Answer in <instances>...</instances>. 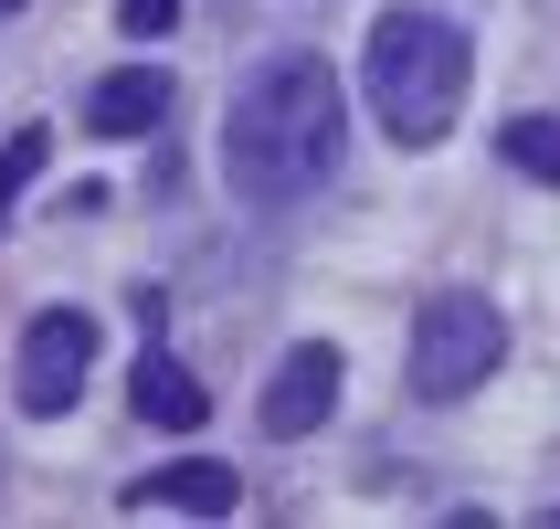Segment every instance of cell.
I'll return each instance as SVG.
<instances>
[{
	"label": "cell",
	"mask_w": 560,
	"mask_h": 529,
	"mask_svg": "<svg viewBox=\"0 0 560 529\" xmlns=\"http://www.w3.org/2000/svg\"><path fill=\"white\" fill-rule=\"evenodd\" d=\"M339 149H349V106H339V74L328 54H265L233 85V117H222V170L254 212H296L339 181Z\"/></svg>",
	"instance_id": "cell-1"
},
{
	"label": "cell",
	"mask_w": 560,
	"mask_h": 529,
	"mask_svg": "<svg viewBox=\"0 0 560 529\" xmlns=\"http://www.w3.org/2000/svg\"><path fill=\"white\" fill-rule=\"evenodd\" d=\"M371 117L402 138V149H434L444 127H455V106H466V74H476V43L444 11H381L371 22Z\"/></svg>",
	"instance_id": "cell-2"
},
{
	"label": "cell",
	"mask_w": 560,
	"mask_h": 529,
	"mask_svg": "<svg viewBox=\"0 0 560 529\" xmlns=\"http://www.w3.org/2000/svg\"><path fill=\"white\" fill-rule=\"evenodd\" d=\"M508 360V318L498 297H476V286H444L412 308V392L423 403H466L476 381Z\"/></svg>",
	"instance_id": "cell-3"
},
{
	"label": "cell",
	"mask_w": 560,
	"mask_h": 529,
	"mask_svg": "<svg viewBox=\"0 0 560 529\" xmlns=\"http://www.w3.org/2000/svg\"><path fill=\"white\" fill-rule=\"evenodd\" d=\"M85 371H95V318L85 308H43L22 329V371H11V392H22L32 424H54V413H74Z\"/></svg>",
	"instance_id": "cell-4"
},
{
	"label": "cell",
	"mask_w": 560,
	"mask_h": 529,
	"mask_svg": "<svg viewBox=\"0 0 560 529\" xmlns=\"http://www.w3.org/2000/svg\"><path fill=\"white\" fill-rule=\"evenodd\" d=\"M339 381H349L339 349H328V340H296L276 360V381H265V403H254V413H265V435H276V445H307L317 424H328V403H339Z\"/></svg>",
	"instance_id": "cell-5"
},
{
	"label": "cell",
	"mask_w": 560,
	"mask_h": 529,
	"mask_svg": "<svg viewBox=\"0 0 560 529\" xmlns=\"http://www.w3.org/2000/svg\"><path fill=\"white\" fill-rule=\"evenodd\" d=\"M159 117H170V74H159V64H117V74L85 85V127L95 138H149Z\"/></svg>",
	"instance_id": "cell-6"
},
{
	"label": "cell",
	"mask_w": 560,
	"mask_h": 529,
	"mask_svg": "<svg viewBox=\"0 0 560 529\" xmlns=\"http://www.w3.org/2000/svg\"><path fill=\"white\" fill-rule=\"evenodd\" d=\"M127 508H190V519H233L244 508V476L212 467V456H180V467H159L127 487Z\"/></svg>",
	"instance_id": "cell-7"
},
{
	"label": "cell",
	"mask_w": 560,
	"mask_h": 529,
	"mask_svg": "<svg viewBox=\"0 0 560 529\" xmlns=\"http://www.w3.org/2000/svg\"><path fill=\"white\" fill-rule=\"evenodd\" d=\"M127 392H138V413H149L159 435H190V424L212 413V392H201V381H190L180 360H170V349H149V360L127 371Z\"/></svg>",
	"instance_id": "cell-8"
},
{
	"label": "cell",
	"mask_w": 560,
	"mask_h": 529,
	"mask_svg": "<svg viewBox=\"0 0 560 529\" xmlns=\"http://www.w3.org/2000/svg\"><path fill=\"white\" fill-rule=\"evenodd\" d=\"M498 149H508V170H529V181L560 191V117H508Z\"/></svg>",
	"instance_id": "cell-9"
},
{
	"label": "cell",
	"mask_w": 560,
	"mask_h": 529,
	"mask_svg": "<svg viewBox=\"0 0 560 529\" xmlns=\"http://www.w3.org/2000/svg\"><path fill=\"white\" fill-rule=\"evenodd\" d=\"M43 138H54V127H11V138H0V233L22 212V191L43 181Z\"/></svg>",
	"instance_id": "cell-10"
},
{
	"label": "cell",
	"mask_w": 560,
	"mask_h": 529,
	"mask_svg": "<svg viewBox=\"0 0 560 529\" xmlns=\"http://www.w3.org/2000/svg\"><path fill=\"white\" fill-rule=\"evenodd\" d=\"M170 22H180V0H117V32H127V43H159Z\"/></svg>",
	"instance_id": "cell-11"
},
{
	"label": "cell",
	"mask_w": 560,
	"mask_h": 529,
	"mask_svg": "<svg viewBox=\"0 0 560 529\" xmlns=\"http://www.w3.org/2000/svg\"><path fill=\"white\" fill-rule=\"evenodd\" d=\"M0 11H11V0H0Z\"/></svg>",
	"instance_id": "cell-12"
}]
</instances>
